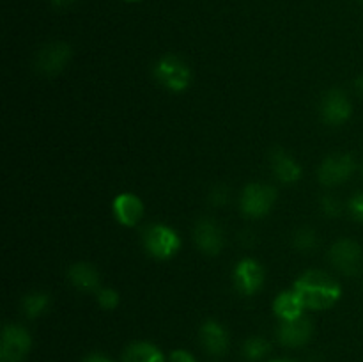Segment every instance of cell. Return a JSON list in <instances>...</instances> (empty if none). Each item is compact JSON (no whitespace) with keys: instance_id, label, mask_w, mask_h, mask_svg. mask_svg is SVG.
<instances>
[{"instance_id":"cell-1","label":"cell","mask_w":363,"mask_h":362,"mask_svg":"<svg viewBox=\"0 0 363 362\" xmlns=\"http://www.w3.org/2000/svg\"><path fill=\"white\" fill-rule=\"evenodd\" d=\"M293 290L300 295L305 307L312 311H325L333 307L342 295V287L330 273L321 270H308L298 277Z\"/></svg>"},{"instance_id":"cell-2","label":"cell","mask_w":363,"mask_h":362,"mask_svg":"<svg viewBox=\"0 0 363 362\" xmlns=\"http://www.w3.org/2000/svg\"><path fill=\"white\" fill-rule=\"evenodd\" d=\"M142 243L152 258L165 261L177 254V251L181 248V238L172 227L165 226V224H151L144 229Z\"/></svg>"},{"instance_id":"cell-3","label":"cell","mask_w":363,"mask_h":362,"mask_svg":"<svg viewBox=\"0 0 363 362\" xmlns=\"http://www.w3.org/2000/svg\"><path fill=\"white\" fill-rule=\"evenodd\" d=\"M155 77L169 91L181 92L190 85L191 70L181 57L165 55L156 62Z\"/></svg>"},{"instance_id":"cell-4","label":"cell","mask_w":363,"mask_h":362,"mask_svg":"<svg viewBox=\"0 0 363 362\" xmlns=\"http://www.w3.org/2000/svg\"><path fill=\"white\" fill-rule=\"evenodd\" d=\"M277 201V190L269 185L250 183L241 194V212L252 219H259L272 212Z\"/></svg>"},{"instance_id":"cell-5","label":"cell","mask_w":363,"mask_h":362,"mask_svg":"<svg viewBox=\"0 0 363 362\" xmlns=\"http://www.w3.org/2000/svg\"><path fill=\"white\" fill-rule=\"evenodd\" d=\"M30 334L20 325H6L0 341V361L21 362L30 351Z\"/></svg>"},{"instance_id":"cell-6","label":"cell","mask_w":363,"mask_h":362,"mask_svg":"<svg viewBox=\"0 0 363 362\" xmlns=\"http://www.w3.org/2000/svg\"><path fill=\"white\" fill-rule=\"evenodd\" d=\"M330 261L344 275H354L362 268V247L350 238H342L330 248Z\"/></svg>"},{"instance_id":"cell-7","label":"cell","mask_w":363,"mask_h":362,"mask_svg":"<svg viewBox=\"0 0 363 362\" xmlns=\"http://www.w3.org/2000/svg\"><path fill=\"white\" fill-rule=\"evenodd\" d=\"M354 163L353 156L347 155V153H335V155H330L328 158L323 160L321 167H319V181H321L325 187H337V185H342L344 181H347L351 177V174L354 172Z\"/></svg>"},{"instance_id":"cell-8","label":"cell","mask_w":363,"mask_h":362,"mask_svg":"<svg viewBox=\"0 0 363 362\" xmlns=\"http://www.w3.org/2000/svg\"><path fill=\"white\" fill-rule=\"evenodd\" d=\"M71 59V48L66 43L52 41L46 43L35 55V70L46 77H53V75L60 73L66 67V64Z\"/></svg>"},{"instance_id":"cell-9","label":"cell","mask_w":363,"mask_h":362,"mask_svg":"<svg viewBox=\"0 0 363 362\" xmlns=\"http://www.w3.org/2000/svg\"><path fill=\"white\" fill-rule=\"evenodd\" d=\"M234 286L245 297H254L264 284V268L255 259H241L234 268Z\"/></svg>"},{"instance_id":"cell-10","label":"cell","mask_w":363,"mask_h":362,"mask_svg":"<svg viewBox=\"0 0 363 362\" xmlns=\"http://www.w3.org/2000/svg\"><path fill=\"white\" fill-rule=\"evenodd\" d=\"M319 112H321V119L326 124L340 126V124H344L351 117L353 106H351V102L346 96V92L339 91V89H332V91H328L321 98Z\"/></svg>"},{"instance_id":"cell-11","label":"cell","mask_w":363,"mask_h":362,"mask_svg":"<svg viewBox=\"0 0 363 362\" xmlns=\"http://www.w3.org/2000/svg\"><path fill=\"white\" fill-rule=\"evenodd\" d=\"M194 238L197 247L204 254L216 256L223 248V233L222 227L213 219H201L195 224Z\"/></svg>"},{"instance_id":"cell-12","label":"cell","mask_w":363,"mask_h":362,"mask_svg":"<svg viewBox=\"0 0 363 362\" xmlns=\"http://www.w3.org/2000/svg\"><path fill=\"white\" fill-rule=\"evenodd\" d=\"M112 209L117 222L126 227L137 226L144 216V202L138 195L131 194V192L117 195L112 202Z\"/></svg>"},{"instance_id":"cell-13","label":"cell","mask_w":363,"mask_h":362,"mask_svg":"<svg viewBox=\"0 0 363 362\" xmlns=\"http://www.w3.org/2000/svg\"><path fill=\"white\" fill-rule=\"evenodd\" d=\"M312 322L305 316L296 319H289V322H282L277 330V336L279 341L284 346L296 348L303 346L305 343H308V339L312 337Z\"/></svg>"},{"instance_id":"cell-14","label":"cell","mask_w":363,"mask_h":362,"mask_svg":"<svg viewBox=\"0 0 363 362\" xmlns=\"http://www.w3.org/2000/svg\"><path fill=\"white\" fill-rule=\"evenodd\" d=\"M201 343L204 350L211 355H223L229 348V336L227 330L218 322H206L201 327Z\"/></svg>"},{"instance_id":"cell-15","label":"cell","mask_w":363,"mask_h":362,"mask_svg":"<svg viewBox=\"0 0 363 362\" xmlns=\"http://www.w3.org/2000/svg\"><path fill=\"white\" fill-rule=\"evenodd\" d=\"M69 283L80 291H87V293H96L99 290V272L96 270L94 265L91 263H74L67 272Z\"/></svg>"},{"instance_id":"cell-16","label":"cell","mask_w":363,"mask_h":362,"mask_svg":"<svg viewBox=\"0 0 363 362\" xmlns=\"http://www.w3.org/2000/svg\"><path fill=\"white\" fill-rule=\"evenodd\" d=\"M305 309L307 307H305L300 295L294 290L282 291V293H279V297L275 298V302H273V311H275L277 318H279L280 322H289V319L301 318Z\"/></svg>"},{"instance_id":"cell-17","label":"cell","mask_w":363,"mask_h":362,"mask_svg":"<svg viewBox=\"0 0 363 362\" xmlns=\"http://www.w3.org/2000/svg\"><path fill=\"white\" fill-rule=\"evenodd\" d=\"M272 165L273 172L284 183H294L301 177V167L289 153H286L284 149H275L272 153Z\"/></svg>"},{"instance_id":"cell-18","label":"cell","mask_w":363,"mask_h":362,"mask_svg":"<svg viewBox=\"0 0 363 362\" xmlns=\"http://www.w3.org/2000/svg\"><path fill=\"white\" fill-rule=\"evenodd\" d=\"M123 362H165V357L151 343H133L124 350Z\"/></svg>"},{"instance_id":"cell-19","label":"cell","mask_w":363,"mask_h":362,"mask_svg":"<svg viewBox=\"0 0 363 362\" xmlns=\"http://www.w3.org/2000/svg\"><path fill=\"white\" fill-rule=\"evenodd\" d=\"M50 307V295L45 291H32L21 300V311L27 318H38Z\"/></svg>"},{"instance_id":"cell-20","label":"cell","mask_w":363,"mask_h":362,"mask_svg":"<svg viewBox=\"0 0 363 362\" xmlns=\"http://www.w3.org/2000/svg\"><path fill=\"white\" fill-rule=\"evenodd\" d=\"M272 350V344L264 339V337H250V339L245 341L243 344V355L248 361H261Z\"/></svg>"},{"instance_id":"cell-21","label":"cell","mask_w":363,"mask_h":362,"mask_svg":"<svg viewBox=\"0 0 363 362\" xmlns=\"http://www.w3.org/2000/svg\"><path fill=\"white\" fill-rule=\"evenodd\" d=\"M293 243L294 248H298V251L311 252L318 247V236H315V233L312 229L303 227V229H298L296 233H294Z\"/></svg>"},{"instance_id":"cell-22","label":"cell","mask_w":363,"mask_h":362,"mask_svg":"<svg viewBox=\"0 0 363 362\" xmlns=\"http://www.w3.org/2000/svg\"><path fill=\"white\" fill-rule=\"evenodd\" d=\"M96 300H98V304L101 305L103 309H106V311H112V309H116L117 305H119V293H117L116 290H112V287H99L98 291H96Z\"/></svg>"},{"instance_id":"cell-23","label":"cell","mask_w":363,"mask_h":362,"mask_svg":"<svg viewBox=\"0 0 363 362\" xmlns=\"http://www.w3.org/2000/svg\"><path fill=\"white\" fill-rule=\"evenodd\" d=\"M321 209L326 216H339L342 213V202L333 195H325L321 199Z\"/></svg>"},{"instance_id":"cell-24","label":"cell","mask_w":363,"mask_h":362,"mask_svg":"<svg viewBox=\"0 0 363 362\" xmlns=\"http://www.w3.org/2000/svg\"><path fill=\"white\" fill-rule=\"evenodd\" d=\"M347 208H350V213L353 215V219L363 222V192H358V194H354L353 197L350 199Z\"/></svg>"},{"instance_id":"cell-25","label":"cell","mask_w":363,"mask_h":362,"mask_svg":"<svg viewBox=\"0 0 363 362\" xmlns=\"http://www.w3.org/2000/svg\"><path fill=\"white\" fill-rule=\"evenodd\" d=\"M211 202L215 206H223L227 201H229V188L223 187V185H216L211 190Z\"/></svg>"},{"instance_id":"cell-26","label":"cell","mask_w":363,"mask_h":362,"mask_svg":"<svg viewBox=\"0 0 363 362\" xmlns=\"http://www.w3.org/2000/svg\"><path fill=\"white\" fill-rule=\"evenodd\" d=\"M170 362H197L194 355L186 350H174L170 353Z\"/></svg>"},{"instance_id":"cell-27","label":"cell","mask_w":363,"mask_h":362,"mask_svg":"<svg viewBox=\"0 0 363 362\" xmlns=\"http://www.w3.org/2000/svg\"><path fill=\"white\" fill-rule=\"evenodd\" d=\"M84 362H113V361L103 353H91L84 358Z\"/></svg>"},{"instance_id":"cell-28","label":"cell","mask_w":363,"mask_h":362,"mask_svg":"<svg viewBox=\"0 0 363 362\" xmlns=\"http://www.w3.org/2000/svg\"><path fill=\"white\" fill-rule=\"evenodd\" d=\"M354 89H357L358 94L363 96V77L357 78V82H354Z\"/></svg>"},{"instance_id":"cell-29","label":"cell","mask_w":363,"mask_h":362,"mask_svg":"<svg viewBox=\"0 0 363 362\" xmlns=\"http://www.w3.org/2000/svg\"><path fill=\"white\" fill-rule=\"evenodd\" d=\"M53 4H55V6H59V7H64V6H69L71 2H73V0H52Z\"/></svg>"},{"instance_id":"cell-30","label":"cell","mask_w":363,"mask_h":362,"mask_svg":"<svg viewBox=\"0 0 363 362\" xmlns=\"http://www.w3.org/2000/svg\"><path fill=\"white\" fill-rule=\"evenodd\" d=\"M126 2H138V0H126Z\"/></svg>"},{"instance_id":"cell-31","label":"cell","mask_w":363,"mask_h":362,"mask_svg":"<svg viewBox=\"0 0 363 362\" xmlns=\"http://www.w3.org/2000/svg\"><path fill=\"white\" fill-rule=\"evenodd\" d=\"M272 362H289V361H272Z\"/></svg>"}]
</instances>
